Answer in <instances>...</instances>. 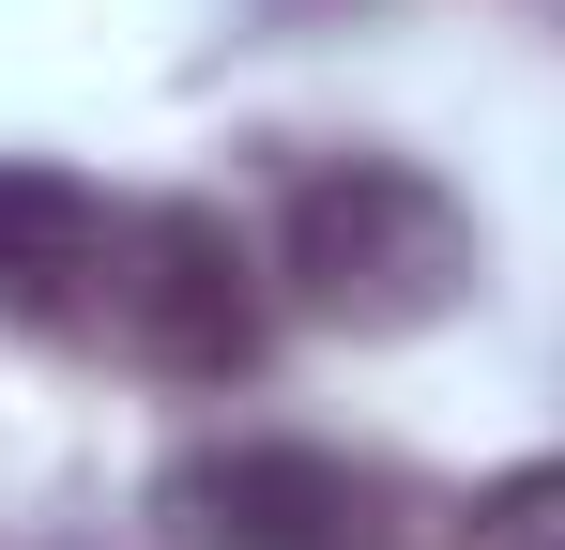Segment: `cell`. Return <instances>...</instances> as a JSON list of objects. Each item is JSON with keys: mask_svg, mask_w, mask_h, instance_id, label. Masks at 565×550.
<instances>
[{"mask_svg": "<svg viewBox=\"0 0 565 550\" xmlns=\"http://www.w3.org/2000/svg\"><path fill=\"white\" fill-rule=\"evenodd\" d=\"M107 245H122V214L77 169L0 154V321H93L107 306Z\"/></svg>", "mask_w": 565, "mask_h": 550, "instance_id": "277c9868", "label": "cell"}, {"mask_svg": "<svg viewBox=\"0 0 565 550\" xmlns=\"http://www.w3.org/2000/svg\"><path fill=\"white\" fill-rule=\"evenodd\" d=\"M276 275L337 337H413V321H444L473 290V214L413 154H321L276 199Z\"/></svg>", "mask_w": 565, "mask_h": 550, "instance_id": "6da1fadb", "label": "cell"}, {"mask_svg": "<svg viewBox=\"0 0 565 550\" xmlns=\"http://www.w3.org/2000/svg\"><path fill=\"white\" fill-rule=\"evenodd\" d=\"M459 550H565V458H520V474H489L473 489Z\"/></svg>", "mask_w": 565, "mask_h": 550, "instance_id": "5b68a950", "label": "cell"}, {"mask_svg": "<svg viewBox=\"0 0 565 550\" xmlns=\"http://www.w3.org/2000/svg\"><path fill=\"white\" fill-rule=\"evenodd\" d=\"M153 520L184 550H382V489L337 444H199L169 458Z\"/></svg>", "mask_w": 565, "mask_h": 550, "instance_id": "3957f363", "label": "cell"}, {"mask_svg": "<svg viewBox=\"0 0 565 550\" xmlns=\"http://www.w3.org/2000/svg\"><path fill=\"white\" fill-rule=\"evenodd\" d=\"M93 321L138 367H169V382H245L260 337H276L260 261H245L230 214H199V199H122V245H107V306Z\"/></svg>", "mask_w": 565, "mask_h": 550, "instance_id": "7a4b0ae2", "label": "cell"}]
</instances>
